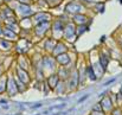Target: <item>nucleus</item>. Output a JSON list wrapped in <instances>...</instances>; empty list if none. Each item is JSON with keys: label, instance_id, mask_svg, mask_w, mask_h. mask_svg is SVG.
<instances>
[{"label": "nucleus", "instance_id": "2", "mask_svg": "<svg viewBox=\"0 0 122 115\" xmlns=\"http://www.w3.org/2000/svg\"><path fill=\"white\" fill-rule=\"evenodd\" d=\"M84 10V6L77 2V1H72V2H69L66 6H65V12L66 13H71V14H77V13H81L82 11Z\"/></svg>", "mask_w": 122, "mask_h": 115}, {"label": "nucleus", "instance_id": "25", "mask_svg": "<svg viewBox=\"0 0 122 115\" xmlns=\"http://www.w3.org/2000/svg\"><path fill=\"white\" fill-rule=\"evenodd\" d=\"M110 115H122V108L121 107H116V108H113Z\"/></svg>", "mask_w": 122, "mask_h": 115}, {"label": "nucleus", "instance_id": "13", "mask_svg": "<svg viewBox=\"0 0 122 115\" xmlns=\"http://www.w3.org/2000/svg\"><path fill=\"white\" fill-rule=\"evenodd\" d=\"M50 18H51L50 14H47V13H45V12H38L37 14H35L33 20H35L36 23H43V21H49Z\"/></svg>", "mask_w": 122, "mask_h": 115}, {"label": "nucleus", "instance_id": "20", "mask_svg": "<svg viewBox=\"0 0 122 115\" xmlns=\"http://www.w3.org/2000/svg\"><path fill=\"white\" fill-rule=\"evenodd\" d=\"M68 89V87L65 85V82L64 81H59V83L57 84V87L55 88V90H56V93L58 94V95H61V94H64L65 93V90Z\"/></svg>", "mask_w": 122, "mask_h": 115}, {"label": "nucleus", "instance_id": "22", "mask_svg": "<svg viewBox=\"0 0 122 115\" xmlns=\"http://www.w3.org/2000/svg\"><path fill=\"white\" fill-rule=\"evenodd\" d=\"M6 89H7V77L0 76V94L5 93Z\"/></svg>", "mask_w": 122, "mask_h": 115}, {"label": "nucleus", "instance_id": "5", "mask_svg": "<svg viewBox=\"0 0 122 115\" xmlns=\"http://www.w3.org/2000/svg\"><path fill=\"white\" fill-rule=\"evenodd\" d=\"M6 91H8L10 96H14L19 90H18V85H17V81L14 79V77H10L7 79V89Z\"/></svg>", "mask_w": 122, "mask_h": 115}, {"label": "nucleus", "instance_id": "27", "mask_svg": "<svg viewBox=\"0 0 122 115\" xmlns=\"http://www.w3.org/2000/svg\"><path fill=\"white\" fill-rule=\"evenodd\" d=\"M116 99H117V102H116V103L121 107L122 106V94L121 93H117V94H116Z\"/></svg>", "mask_w": 122, "mask_h": 115}, {"label": "nucleus", "instance_id": "33", "mask_svg": "<svg viewBox=\"0 0 122 115\" xmlns=\"http://www.w3.org/2000/svg\"><path fill=\"white\" fill-rule=\"evenodd\" d=\"M0 103H2V105H6V103H7V101H6V100H4V99H1V100H0Z\"/></svg>", "mask_w": 122, "mask_h": 115}, {"label": "nucleus", "instance_id": "40", "mask_svg": "<svg viewBox=\"0 0 122 115\" xmlns=\"http://www.w3.org/2000/svg\"><path fill=\"white\" fill-rule=\"evenodd\" d=\"M35 1H36V0H35Z\"/></svg>", "mask_w": 122, "mask_h": 115}, {"label": "nucleus", "instance_id": "30", "mask_svg": "<svg viewBox=\"0 0 122 115\" xmlns=\"http://www.w3.org/2000/svg\"><path fill=\"white\" fill-rule=\"evenodd\" d=\"M114 82H115V78H112L110 81H107L103 85H104V87H107V85H109V84H112V83H114Z\"/></svg>", "mask_w": 122, "mask_h": 115}, {"label": "nucleus", "instance_id": "16", "mask_svg": "<svg viewBox=\"0 0 122 115\" xmlns=\"http://www.w3.org/2000/svg\"><path fill=\"white\" fill-rule=\"evenodd\" d=\"M86 20H88V18L84 14H81V13L74 14V23H76L78 25H85Z\"/></svg>", "mask_w": 122, "mask_h": 115}, {"label": "nucleus", "instance_id": "4", "mask_svg": "<svg viewBox=\"0 0 122 115\" xmlns=\"http://www.w3.org/2000/svg\"><path fill=\"white\" fill-rule=\"evenodd\" d=\"M100 105H101V107H102L104 113H109L114 108V103H113L110 96H103L101 99V101H100Z\"/></svg>", "mask_w": 122, "mask_h": 115}, {"label": "nucleus", "instance_id": "18", "mask_svg": "<svg viewBox=\"0 0 122 115\" xmlns=\"http://www.w3.org/2000/svg\"><path fill=\"white\" fill-rule=\"evenodd\" d=\"M56 44H57V42L53 38H49L46 42H45V44H44V47H45V50H47V51H53V49H55V46H56Z\"/></svg>", "mask_w": 122, "mask_h": 115}, {"label": "nucleus", "instance_id": "36", "mask_svg": "<svg viewBox=\"0 0 122 115\" xmlns=\"http://www.w3.org/2000/svg\"><path fill=\"white\" fill-rule=\"evenodd\" d=\"M81 1H98V0H81Z\"/></svg>", "mask_w": 122, "mask_h": 115}, {"label": "nucleus", "instance_id": "31", "mask_svg": "<svg viewBox=\"0 0 122 115\" xmlns=\"http://www.w3.org/2000/svg\"><path fill=\"white\" fill-rule=\"evenodd\" d=\"M88 97H89V95H84L83 97H81V99L78 100V103H82V102H83V101H85V100H86Z\"/></svg>", "mask_w": 122, "mask_h": 115}, {"label": "nucleus", "instance_id": "14", "mask_svg": "<svg viewBox=\"0 0 122 115\" xmlns=\"http://www.w3.org/2000/svg\"><path fill=\"white\" fill-rule=\"evenodd\" d=\"M66 50H68V47L65 46L64 43H57L56 46H55V49H53V51H52V53H53L55 56H58V55H61V53L66 52Z\"/></svg>", "mask_w": 122, "mask_h": 115}, {"label": "nucleus", "instance_id": "23", "mask_svg": "<svg viewBox=\"0 0 122 115\" xmlns=\"http://www.w3.org/2000/svg\"><path fill=\"white\" fill-rule=\"evenodd\" d=\"M88 30H89V29H88L85 25H78V26L76 27V36L80 37L81 35H83V33H84L85 31H88Z\"/></svg>", "mask_w": 122, "mask_h": 115}, {"label": "nucleus", "instance_id": "9", "mask_svg": "<svg viewBox=\"0 0 122 115\" xmlns=\"http://www.w3.org/2000/svg\"><path fill=\"white\" fill-rule=\"evenodd\" d=\"M49 27H50V21H43V23H39V24L36 26L35 32H36L37 36H43V35L47 31Z\"/></svg>", "mask_w": 122, "mask_h": 115}, {"label": "nucleus", "instance_id": "17", "mask_svg": "<svg viewBox=\"0 0 122 115\" xmlns=\"http://www.w3.org/2000/svg\"><path fill=\"white\" fill-rule=\"evenodd\" d=\"M19 12L24 16V17H26V16H29V14H31L32 13V11H31V7L27 5V4H21V5H19Z\"/></svg>", "mask_w": 122, "mask_h": 115}, {"label": "nucleus", "instance_id": "15", "mask_svg": "<svg viewBox=\"0 0 122 115\" xmlns=\"http://www.w3.org/2000/svg\"><path fill=\"white\" fill-rule=\"evenodd\" d=\"M85 73H86V77H88L90 81L95 82V81L97 79V75H96V73H95V70H94V67H92V65H88V67H86Z\"/></svg>", "mask_w": 122, "mask_h": 115}, {"label": "nucleus", "instance_id": "8", "mask_svg": "<svg viewBox=\"0 0 122 115\" xmlns=\"http://www.w3.org/2000/svg\"><path fill=\"white\" fill-rule=\"evenodd\" d=\"M55 58H56V62H57L59 65H62V67H65V65H68V64L70 63V61H71V58L69 57V55H68L66 52H64V53H61V55L56 56Z\"/></svg>", "mask_w": 122, "mask_h": 115}, {"label": "nucleus", "instance_id": "29", "mask_svg": "<svg viewBox=\"0 0 122 115\" xmlns=\"http://www.w3.org/2000/svg\"><path fill=\"white\" fill-rule=\"evenodd\" d=\"M90 115H106L104 112H98V110H91Z\"/></svg>", "mask_w": 122, "mask_h": 115}, {"label": "nucleus", "instance_id": "7", "mask_svg": "<svg viewBox=\"0 0 122 115\" xmlns=\"http://www.w3.org/2000/svg\"><path fill=\"white\" fill-rule=\"evenodd\" d=\"M41 63H43V67H45L46 69L55 70V69H56V63H57V62H56V58H52V57L46 56V57L43 58Z\"/></svg>", "mask_w": 122, "mask_h": 115}, {"label": "nucleus", "instance_id": "3", "mask_svg": "<svg viewBox=\"0 0 122 115\" xmlns=\"http://www.w3.org/2000/svg\"><path fill=\"white\" fill-rule=\"evenodd\" d=\"M63 37L66 40H71L72 38L77 37L76 36V27L74 24L69 23L66 26H64V31H63Z\"/></svg>", "mask_w": 122, "mask_h": 115}, {"label": "nucleus", "instance_id": "35", "mask_svg": "<svg viewBox=\"0 0 122 115\" xmlns=\"http://www.w3.org/2000/svg\"><path fill=\"white\" fill-rule=\"evenodd\" d=\"M119 45H120V47H121V50H122V39H119Z\"/></svg>", "mask_w": 122, "mask_h": 115}, {"label": "nucleus", "instance_id": "12", "mask_svg": "<svg viewBox=\"0 0 122 115\" xmlns=\"http://www.w3.org/2000/svg\"><path fill=\"white\" fill-rule=\"evenodd\" d=\"M52 29H53V33L57 36V35H63V31H64V24L62 23V20H56L53 24H52Z\"/></svg>", "mask_w": 122, "mask_h": 115}, {"label": "nucleus", "instance_id": "1", "mask_svg": "<svg viewBox=\"0 0 122 115\" xmlns=\"http://www.w3.org/2000/svg\"><path fill=\"white\" fill-rule=\"evenodd\" d=\"M78 84H80L78 71H77V70H74V71L70 74L69 78H68V89H69V90H75V89H77Z\"/></svg>", "mask_w": 122, "mask_h": 115}, {"label": "nucleus", "instance_id": "32", "mask_svg": "<svg viewBox=\"0 0 122 115\" xmlns=\"http://www.w3.org/2000/svg\"><path fill=\"white\" fill-rule=\"evenodd\" d=\"M41 103H37L35 106H32V109H37V108H41Z\"/></svg>", "mask_w": 122, "mask_h": 115}, {"label": "nucleus", "instance_id": "24", "mask_svg": "<svg viewBox=\"0 0 122 115\" xmlns=\"http://www.w3.org/2000/svg\"><path fill=\"white\" fill-rule=\"evenodd\" d=\"M11 45H12V43H10L7 39H1L0 40V47L2 50H8L11 47Z\"/></svg>", "mask_w": 122, "mask_h": 115}, {"label": "nucleus", "instance_id": "26", "mask_svg": "<svg viewBox=\"0 0 122 115\" xmlns=\"http://www.w3.org/2000/svg\"><path fill=\"white\" fill-rule=\"evenodd\" d=\"M65 107H66V105H65V103H62V105H58V106H52V107H50L49 110H58V109H63V108H65Z\"/></svg>", "mask_w": 122, "mask_h": 115}, {"label": "nucleus", "instance_id": "39", "mask_svg": "<svg viewBox=\"0 0 122 115\" xmlns=\"http://www.w3.org/2000/svg\"><path fill=\"white\" fill-rule=\"evenodd\" d=\"M49 1H50V0H49ZM56 1H57V2H59V1H61V0H56Z\"/></svg>", "mask_w": 122, "mask_h": 115}, {"label": "nucleus", "instance_id": "6", "mask_svg": "<svg viewBox=\"0 0 122 115\" xmlns=\"http://www.w3.org/2000/svg\"><path fill=\"white\" fill-rule=\"evenodd\" d=\"M108 64H109V56L104 52H101L98 56V65L102 69V73H106L108 69Z\"/></svg>", "mask_w": 122, "mask_h": 115}, {"label": "nucleus", "instance_id": "38", "mask_svg": "<svg viewBox=\"0 0 122 115\" xmlns=\"http://www.w3.org/2000/svg\"><path fill=\"white\" fill-rule=\"evenodd\" d=\"M120 93L122 94V85H121V89H120Z\"/></svg>", "mask_w": 122, "mask_h": 115}, {"label": "nucleus", "instance_id": "34", "mask_svg": "<svg viewBox=\"0 0 122 115\" xmlns=\"http://www.w3.org/2000/svg\"><path fill=\"white\" fill-rule=\"evenodd\" d=\"M20 2H24V4H29L30 2V0H19Z\"/></svg>", "mask_w": 122, "mask_h": 115}, {"label": "nucleus", "instance_id": "21", "mask_svg": "<svg viewBox=\"0 0 122 115\" xmlns=\"http://www.w3.org/2000/svg\"><path fill=\"white\" fill-rule=\"evenodd\" d=\"M2 35H4V37L6 39H11V40L17 39V35L14 33V31H11V30H8V29L4 30V31H2Z\"/></svg>", "mask_w": 122, "mask_h": 115}, {"label": "nucleus", "instance_id": "10", "mask_svg": "<svg viewBox=\"0 0 122 115\" xmlns=\"http://www.w3.org/2000/svg\"><path fill=\"white\" fill-rule=\"evenodd\" d=\"M59 81H61V78H59L58 75H56V74L50 75V76L47 77V85H49V88L52 89V90H55V88L57 87V84L59 83Z\"/></svg>", "mask_w": 122, "mask_h": 115}, {"label": "nucleus", "instance_id": "19", "mask_svg": "<svg viewBox=\"0 0 122 115\" xmlns=\"http://www.w3.org/2000/svg\"><path fill=\"white\" fill-rule=\"evenodd\" d=\"M59 78H62V81H65V79H68L69 76H70V73L68 71V69L65 68V67H62L59 70H58V74H57Z\"/></svg>", "mask_w": 122, "mask_h": 115}, {"label": "nucleus", "instance_id": "11", "mask_svg": "<svg viewBox=\"0 0 122 115\" xmlns=\"http://www.w3.org/2000/svg\"><path fill=\"white\" fill-rule=\"evenodd\" d=\"M17 75H18L19 81H21L23 83L27 84L30 82V76H29V74H27L26 70H24L21 68H17Z\"/></svg>", "mask_w": 122, "mask_h": 115}, {"label": "nucleus", "instance_id": "28", "mask_svg": "<svg viewBox=\"0 0 122 115\" xmlns=\"http://www.w3.org/2000/svg\"><path fill=\"white\" fill-rule=\"evenodd\" d=\"M91 110H98V112H103V109H102V107H101V105L100 103H97L95 107H92V109Z\"/></svg>", "mask_w": 122, "mask_h": 115}, {"label": "nucleus", "instance_id": "37", "mask_svg": "<svg viewBox=\"0 0 122 115\" xmlns=\"http://www.w3.org/2000/svg\"><path fill=\"white\" fill-rule=\"evenodd\" d=\"M63 114H65V113H56V114H53V115H63Z\"/></svg>", "mask_w": 122, "mask_h": 115}]
</instances>
